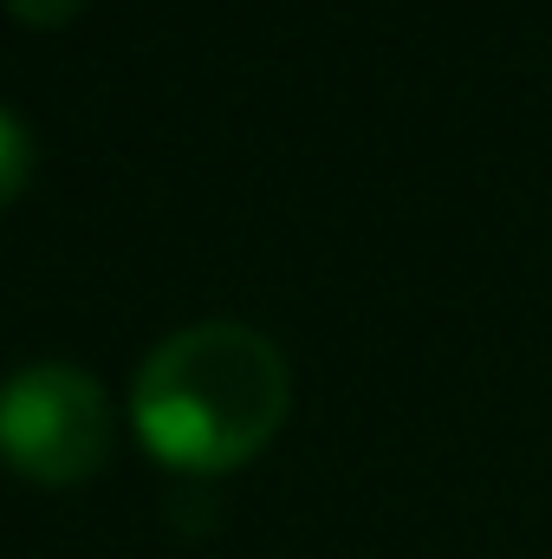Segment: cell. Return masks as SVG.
<instances>
[{"label":"cell","instance_id":"6da1fadb","mask_svg":"<svg viewBox=\"0 0 552 559\" xmlns=\"http://www.w3.org/2000/svg\"><path fill=\"white\" fill-rule=\"evenodd\" d=\"M292 417V365L267 332L202 319L169 332L137 365L131 429L176 475L248 468Z\"/></svg>","mask_w":552,"mask_h":559},{"label":"cell","instance_id":"7a4b0ae2","mask_svg":"<svg viewBox=\"0 0 552 559\" xmlns=\"http://www.w3.org/2000/svg\"><path fill=\"white\" fill-rule=\"evenodd\" d=\"M111 397L85 365H20L0 384V462L33 488H79L111 462Z\"/></svg>","mask_w":552,"mask_h":559},{"label":"cell","instance_id":"3957f363","mask_svg":"<svg viewBox=\"0 0 552 559\" xmlns=\"http://www.w3.org/2000/svg\"><path fill=\"white\" fill-rule=\"evenodd\" d=\"M26 182H33V131H26V118H20V111H7V105H0V209H7V202H20V195H26Z\"/></svg>","mask_w":552,"mask_h":559},{"label":"cell","instance_id":"277c9868","mask_svg":"<svg viewBox=\"0 0 552 559\" xmlns=\"http://www.w3.org/2000/svg\"><path fill=\"white\" fill-rule=\"evenodd\" d=\"M79 7H85V0H7V13H13L20 26H39V33H52V26L79 20Z\"/></svg>","mask_w":552,"mask_h":559}]
</instances>
